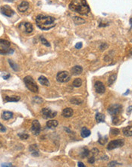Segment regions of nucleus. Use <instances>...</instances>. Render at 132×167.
I'll return each mask as SVG.
<instances>
[{
	"mask_svg": "<svg viewBox=\"0 0 132 167\" xmlns=\"http://www.w3.org/2000/svg\"><path fill=\"white\" fill-rule=\"evenodd\" d=\"M68 7L71 11L77 12L81 15H87L90 11L86 0H72Z\"/></svg>",
	"mask_w": 132,
	"mask_h": 167,
	"instance_id": "obj_1",
	"label": "nucleus"
},
{
	"mask_svg": "<svg viewBox=\"0 0 132 167\" xmlns=\"http://www.w3.org/2000/svg\"><path fill=\"white\" fill-rule=\"evenodd\" d=\"M55 18L53 17L38 15L36 17V24L40 29L43 31H48L55 27Z\"/></svg>",
	"mask_w": 132,
	"mask_h": 167,
	"instance_id": "obj_2",
	"label": "nucleus"
},
{
	"mask_svg": "<svg viewBox=\"0 0 132 167\" xmlns=\"http://www.w3.org/2000/svg\"><path fill=\"white\" fill-rule=\"evenodd\" d=\"M24 82L27 88L30 91H31L33 93L39 92V88H38L37 83L30 76H26V77L24 78Z\"/></svg>",
	"mask_w": 132,
	"mask_h": 167,
	"instance_id": "obj_3",
	"label": "nucleus"
},
{
	"mask_svg": "<svg viewBox=\"0 0 132 167\" xmlns=\"http://www.w3.org/2000/svg\"><path fill=\"white\" fill-rule=\"evenodd\" d=\"M10 46H11V43L9 41L3 39H0V54L6 55V54H10L13 52V50L10 48Z\"/></svg>",
	"mask_w": 132,
	"mask_h": 167,
	"instance_id": "obj_4",
	"label": "nucleus"
},
{
	"mask_svg": "<svg viewBox=\"0 0 132 167\" xmlns=\"http://www.w3.org/2000/svg\"><path fill=\"white\" fill-rule=\"evenodd\" d=\"M56 79L59 82H61V83L68 82L71 80V74L68 72H65V71L60 72L57 74Z\"/></svg>",
	"mask_w": 132,
	"mask_h": 167,
	"instance_id": "obj_5",
	"label": "nucleus"
},
{
	"mask_svg": "<svg viewBox=\"0 0 132 167\" xmlns=\"http://www.w3.org/2000/svg\"><path fill=\"white\" fill-rule=\"evenodd\" d=\"M124 141L123 139H118V140H114V141H110L109 143L107 149L109 150H114L115 148L122 147V146L124 145Z\"/></svg>",
	"mask_w": 132,
	"mask_h": 167,
	"instance_id": "obj_6",
	"label": "nucleus"
},
{
	"mask_svg": "<svg viewBox=\"0 0 132 167\" xmlns=\"http://www.w3.org/2000/svg\"><path fill=\"white\" fill-rule=\"evenodd\" d=\"M122 106L119 105V104H114V105L109 107L108 112L111 115L115 116L122 112Z\"/></svg>",
	"mask_w": 132,
	"mask_h": 167,
	"instance_id": "obj_7",
	"label": "nucleus"
},
{
	"mask_svg": "<svg viewBox=\"0 0 132 167\" xmlns=\"http://www.w3.org/2000/svg\"><path fill=\"white\" fill-rule=\"evenodd\" d=\"M0 11L2 14V15L7 16V17H11L13 15L15 14L14 10L11 8L9 5H2L1 8H0Z\"/></svg>",
	"mask_w": 132,
	"mask_h": 167,
	"instance_id": "obj_8",
	"label": "nucleus"
},
{
	"mask_svg": "<svg viewBox=\"0 0 132 167\" xmlns=\"http://www.w3.org/2000/svg\"><path fill=\"white\" fill-rule=\"evenodd\" d=\"M41 114H42L44 119H52V118H54L55 116H56L57 113L53 112V111H52L50 109L44 108L42 109V111H41Z\"/></svg>",
	"mask_w": 132,
	"mask_h": 167,
	"instance_id": "obj_9",
	"label": "nucleus"
},
{
	"mask_svg": "<svg viewBox=\"0 0 132 167\" xmlns=\"http://www.w3.org/2000/svg\"><path fill=\"white\" fill-rule=\"evenodd\" d=\"M19 28L26 33H30L33 31V25L29 22H25L23 24H20Z\"/></svg>",
	"mask_w": 132,
	"mask_h": 167,
	"instance_id": "obj_10",
	"label": "nucleus"
},
{
	"mask_svg": "<svg viewBox=\"0 0 132 167\" xmlns=\"http://www.w3.org/2000/svg\"><path fill=\"white\" fill-rule=\"evenodd\" d=\"M31 131L33 132V135H37L40 133L41 131V126L40 124L37 120H34L32 122V125H31Z\"/></svg>",
	"mask_w": 132,
	"mask_h": 167,
	"instance_id": "obj_11",
	"label": "nucleus"
},
{
	"mask_svg": "<svg viewBox=\"0 0 132 167\" xmlns=\"http://www.w3.org/2000/svg\"><path fill=\"white\" fill-rule=\"evenodd\" d=\"M95 89L98 94H103L106 91V87L101 81H96L95 83Z\"/></svg>",
	"mask_w": 132,
	"mask_h": 167,
	"instance_id": "obj_12",
	"label": "nucleus"
},
{
	"mask_svg": "<svg viewBox=\"0 0 132 167\" xmlns=\"http://www.w3.org/2000/svg\"><path fill=\"white\" fill-rule=\"evenodd\" d=\"M29 8V3L26 2V1H23L20 2L18 6V10L20 12H25Z\"/></svg>",
	"mask_w": 132,
	"mask_h": 167,
	"instance_id": "obj_13",
	"label": "nucleus"
},
{
	"mask_svg": "<svg viewBox=\"0 0 132 167\" xmlns=\"http://www.w3.org/2000/svg\"><path fill=\"white\" fill-rule=\"evenodd\" d=\"M83 72V68L81 66L79 65H76L74 66L71 69V73L72 75H78L81 74Z\"/></svg>",
	"mask_w": 132,
	"mask_h": 167,
	"instance_id": "obj_14",
	"label": "nucleus"
},
{
	"mask_svg": "<svg viewBox=\"0 0 132 167\" xmlns=\"http://www.w3.org/2000/svg\"><path fill=\"white\" fill-rule=\"evenodd\" d=\"M29 150L33 157H38L39 156V150H38L37 146L36 144L30 145V147H29Z\"/></svg>",
	"mask_w": 132,
	"mask_h": 167,
	"instance_id": "obj_15",
	"label": "nucleus"
},
{
	"mask_svg": "<svg viewBox=\"0 0 132 167\" xmlns=\"http://www.w3.org/2000/svg\"><path fill=\"white\" fill-rule=\"evenodd\" d=\"M20 100V97L18 96H5L4 98V101L5 103H8V102H18Z\"/></svg>",
	"mask_w": 132,
	"mask_h": 167,
	"instance_id": "obj_16",
	"label": "nucleus"
},
{
	"mask_svg": "<svg viewBox=\"0 0 132 167\" xmlns=\"http://www.w3.org/2000/svg\"><path fill=\"white\" fill-rule=\"evenodd\" d=\"M13 116V113L9 111H3L2 113V119L3 120H9Z\"/></svg>",
	"mask_w": 132,
	"mask_h": 167,
	"instance_id": "obj_17",
	"label": "nucleus"
},
{
	"mask_svg": "<svg viewBox=\"0 0 132 167\" xmlns=\"http://www.w3.org/2000/svg\"><path fill=\"white\" fill-rule=\"evenodd\" d=\"M73 115V110L71 108H65L62 111V115L65 118H69L72 116Z\"/></svg>",
	"mask_w": 132,
	"mask_h": 167,
	"instance_id": "obj_18",
	"label": "nucleus"
},
{
	"mask_svg": "<svg viewBox=\"0 0 132 167\" xmlns=\"http://www.w3.org/2000/svg\"><path fill=\"white\" fill-rule=\"evenodd\" d=\"M123 134L127 137L132 136V126H128L123 128Z\"/></svg>",
	"mask_w": 132,
	"mask_h": 167,
	"instance_id": "obj_19",
	"label": "nucleus"
},
{
	"mask_svg": "<svg viewBox=\"0 0 132 167\" xmlns=\"http://www.w3.org/2000/svg\"><path fill=\"white\" fill-rule=\"evenodd\" d=\"M58 125H59V122L56 120H50L46 122V126L50 128H54L55 127H57Z\"/></svg>",
	"mask_w": 132,
	"mask_h": 167,
	"instance_id": "obj_20",
	"label": "nucleus"
},
{
	"mask_svg": "<svg viewBox=\"0 0 132 167\" xmlns=\"http://www.w3.org/2000/svg\"><path fill=\"white\" fill-rule=\"evenodd\" d=\"M38 81L42 85L50 86V82H49L48 79L45 77V76H40V77L39 78V79H38Z\"/></svg>",
	"mask_w": 132,
	"mask_h": 167,
	"instance_id": "obj_21",
	"label": "nucleus"
},
{
	"mask_svg": "<svg viewBox=\"0 0 132 167\" xmlns=\"http://www.w3.org/2000/svg\"><path fill=\"white\" fill-rule=\"evenodd\" d=\"M90 134H91V132H90V131L89 129H87V128L84 127L81 129V135L82 137H87L90 135Z\"/></svg>",
	"mask_w": 132,
	"mask_h": 167,
	"instance_id": "obj_22",
	"label": "nucleus"
},
{
	"mask_svg": "<svg viewBox=\"0 0 132 167\" xmlns=\"http://www.w3.org/2000/svg\"><path fill=\"white\" fill-rule=\"evenodd\" d=\"M96 120L97 122H103L105 121V115L101 113H96Z\"/></svg>",
	"mask_w": 132,
	"mask_h": 167,
	"instance_id": "obj_23",
	"label": "nucleus"
},
{
	"mask_svg": "<svg viewBox=\"0 0 132 167\" xmlns=\"http://www.w3.org/2000/svg\"><path fill=\"white\" fill-rule=\"evenodd\" d=\"M73 85L75 87H80L82 85V81L81 78H75L73 81Z\"/></svg>",
	"mask_w": 132,
	"mask_h": 167,
	"instance_id": "obj_24",
	"label": "nucleus"
},
{
	"mask_svg": "<svg viewBox=\"0 0 132 167\" xmlns=\"http://www.w3.org/2000/svg\"><path fill=\"white\" fill-rule=\"evenodd\" d=\"M74 21L76 24H82L85 23V21L84 19H82L81 18H78V17H74Z\"/></svg>",
	"mask_w": 132,
	"mask_h": 167,
	"instance_id": "obj_25",
	"label": "nucleus"
},
{
	"mask_svg": "<svg viewBox=\"0 0 132 167\" xmlns=\"http://www.w3.org/2000/svg\"><path fill=\"white\" fill-rule=\"evenodd\" d=\"M115 79H116V74H112L110 76V77L109 78V80H108V84L109 85H112V84L115 81Z\"/></svg>",
	"mask_w": 132,
	"mask_h": 167,
	"instance_id": "obj_26",
	"label": "nucleus"
},
{
	"mask_svg": "<svg viewBox=\"0 0 132 167\" xmlns=\"http://www.w3.org/2000/svg\"><path fill=\"white\" fill-rule=\"evenodd\" d=\"M9 62L11 67L12 68V69L14 71H18V65L16 63H15V62H14L13 61H11V60H9Z\"/></svg>",
	"mask_w": 132,
	"mask_h": 167,
	"instance_id": "obj_27",
	"label": "nucleus"
},
{
	"mask_svg": "<svg viewBox=\"0 0 132 167\" xmlns=\"http://www.w3.org/2000/svg\"><path fill=\"white\" fill-rule=\"evenodd\" d=\"M89 154H90V151H89L87 148H84V150H83V151L81 152V157H82L83 158L88 157Z\"/></svg>",
	"mask_w": 132,
	"mask_h": 167,
	"instance_id": "obj_28",
	"label": "nucleus"
},
{
	"mask_svg": "<svg viewBox=\"0 0 132 167\" xmlns=\"http://www.w3.org/2000/svg\"><path fill=\"white\" fill-rule=\"evenodd\" d=\"M110 134L112 135V136H116L119 134V130L117 128H112L110 131Z\"/></svg>",
	"mask_w": 132,
	"mask_h": 167,
	"instance_id": "obj_29",
	"label": "nucleus"
},
{
	"mask_svg": "<svg viewBox=\"0 0 132 167\" xmlns=\"http://www.w3.org/2000/svg\"><path fill=\"white\" fill-rule=\"evenodd\" d=\"M40 40H41V42H42V43H43V45H45L46 46H48V47H50V43H49L48 40H46L44 37H40Z\"/></svg>",
	"mask_w": 132,
	"mask_h": 167,
	"instance_id": "obj_30",
	"label": "nucleus"
},
{
	"mask_svg": "<svg viewBox=\"0 0 132 167\" xmlns=\"http://www.w3.org/2000/svg\"><path fill=\"white\" fill-rule=\"evenodd\" d=\"M107 141V137H102L100 135V139H99V143L100 144H105V143Z\"/></svg>",
	"mask_w": 132,
	"mask_h": 167,
	"instance_id": "obj_31",
	"label": "nucleus"
},
{
	"mask_svg": "<svg viewBox=\"0 0 132 167\" xmlns=\"http://www.w3.org/2000/svg\"><path fill=\"white\" fill-rule=\"evenodd\" d=\"M71 103H74V104H81V103H82V100H79V99H78V98H73V99H71Z\"/></svg>",
	"mask_w": 132,
	"mask_h": 167,
	"instance_id": "obj_32",
	"label": "nucleus"
},
{
	"mask_svg": "<svg viewBox=\"0 0 132 167\" xmlns=\"http://www.w3.org/2000/svg\"><path fill=\"white\" fill-rule=\"evenodd\" d=\"M18 136L20 137V138L21 139V140H26V139L29 137V135L27 134H19Z\"/></svg>",
	"mask_w": 132,
	"mask_h": 167,
	"instance_id": "obj_33",
	"label": "nucleus"
},
{
	"mask_svg": "<svg viewBox=\"0 0 132 167\" xmlns=\"http://www.w3.org/2000/svg\"><path fill=\"white\" fill-rule=\"evenodd\" d=\"M33 100H34V101H36V103H41V102L43 101L42 99H40L39 96H35V97L33 98Z\"/></svg>",
	"mask_w": 132,
	"mask_h": 167,
	"instance_id": "obj_34",
	"label": "nucleus"
},
{
	"mask_svg": "<svg viewBox=\"0 0 132 167\" xmlns=\"http://www.w3.org/2000/svg\"><path fill=\"white\" fill-rule=\"evenodd\" d=\"M120 166L121 164H119V163H118L117 162H115V161H112V162H111L108 166Z\"/></svg>",
	"mask_w": 132,
	"mask_h": 167,
	"instance_id": "obj_35",
	"label": "nucleus"
},
{
	"mask_svg": "<svg viewBox=\"0 0 132 167\" xmlns=\"http://www.w3.org/2000/svg\"><path fill=\"white\" fill-rule=\"evenodd\" d=\"M5 131H6V128H5V126L2 124L0 123V132H5Z\"/></svg>",
	"mask_w": 132,
	"mask_h": 167,
	"instance_id": "obj_36",
	"label": "nucleus"
},
{
	"mask_svg": "<svg viewBox=\"0 0 132 167\" xmlns=\"http://www.w3.org/2000/svg\"><path fill=\"white\" fill-rule=\"evenodd\" d=\"M82 46H83L82 43H78L77 44L75 45V48H76V49H78V50H80V49H81Z\"/></svg>",
	"mask_w": 132,
	"mask_h": 167,
	"instance_id": "obj_37",
	"label": "nucleus"
},
{
	"mask_svg": "<svg viewBox=\"0 0 132 167\" xmlns=\"http://www.w3.org/2000/svg\"><path fill=\"white\" fill-rule=\"evenodd\" d=\"M10 74H2V78L5 79V80H7V79H9L10 78Z\"/></svg>",
	"mask_w": 132,
	"mask_h": 167,
	"instance_id": "obj_38",
	"label": "nucleus"
},
{
	"mask_svg": "<svg viewBox=\"0 0 132 167\" xmlns=\"http://www.w3.org/2000/svg\"><path fill=\"white\" fill-rule=\"evenodd\" d=\"M98 152H99V150H98V149H96V148L93 149V150H92V153H93V156H95V155H96V154H98Z\"/></svg>",
	"mask_w": 132,
	"mask_h": 167,
	"instance_id": "obj_39",
	"label": "nucleus"
},
{
	"mask_svg": "<svg viewBox=\"0 0 132 167\" xmlns=\"http://www.w3.org/2000/svg\"><path fill=\"white\" fill-rule=\"evenodd\" d=\"M94 161H95L94 157H91V158H90V159H89V160H88V163H93Z\"/></svg>",
	"mask_w": 132,
	"mask_h": 167,
	"instance_id": "obj_40",
	"label": "nucleus"
},
{
	"mask_svg": "<svg viewBox=\"0 0 132 167\" xmlns=\"http://www.w3.org/2000/svg\"><path fill=\"white\" fill-rule=\"evenodd\" d=\"M78 167H85L84 164L83 163H81V162H78Z\"/></svg>",
	"mask_w": 132,
	"mask_h": 167,
	"instance_id": "obj_41",
	"label": "nucleus"
},
{
	"mask_svg": "<svg viewBox=\"0 0 132 167\" xmlns=\"http://www.w3.org/2000/svg\"><path fill=\"white\" fill-rule=\"evenodd\" d=\"M2 166H12L11 163H6V164H2Z\"/></svg>",
	"mask_w": 132,
	"mask_h": 167,
	"instance_id": "obj_42",
	"label": "nucleus"
},
{
	"mask_svg": "<svg viewBox=\"0 0 132 167\" xmlns=\"http://www.w3.org/2000/svg\"><path fill=\"white\" fill-rule=\"evenodd\" d=\"M5 1H7V2H13V1H15V0H5Z\"/></svg>",
	"mask_w": 132,
	"mask_h": 167,
	"instance_id": "obj_43",
	"label": "nucleus"
},
{
	"mask_svg": "<svg viewBox=\"0 0 132 167\" xmlns=\"http://www.w3.org/2000/svg\"><path fill=\"white\" fill-rule=\"evenodd\" d=\"M130 54H131V55H132V48L131 49V50H130Z\"/></svg>",
	"mask_w": 132,
	"mask_h": 167,
	"instance_id": "obj_44",
	"label": "nucleus"
},
{
	"mask_svg": "<svg viewBox=\"0 0 132 167\" xmlns=\"http://www.w3.org/2000/svg\"><path fill=\"white\" fill-rule=\"evenodd\" d=\"M2 147V144H1V143H0V147Z\"/></svg>",
	"mask_w": 132,
	"mask_h": 167,
	"instance_id": "obj_45",
	"label": "nucleus"
}]
</instances>
